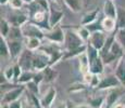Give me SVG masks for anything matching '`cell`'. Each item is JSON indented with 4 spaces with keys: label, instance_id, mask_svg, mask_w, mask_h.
<instances>
[{
    "label": "cell",
    "instance_id": "obj_21",
    "mask_svg": "<svg viewBox=\"0 0 125 108\" xmlns=\"http://www.w3.org/2000/svg\"><path fill=\"white\" fill-rule=\"evenodd\" d=\"M0 55H1V57L10 56V49H9L8 41L2 36H0Z\"/></svg>",
    "mask_w": 125,
    "mask_h": 108
},
{
    "label": "cell",
    "instance_id": "obj_22",
    "mask_svg": "<svg viewBox=\"0 0 125 108\" xmlns=\"http://www.w3.org/2000/svg\"><path fill=\"white\" fill-rule=\"evenodd\" d=\"M34 76H35V74H33L31 70L23 71L22 75H21V77L18 79L16 82H18L19 84H27L30 81H32L33 79H34Z\"/></svg>",
    "mask_w": 125,
    "mask_h": 108
},
{
    "label": "cell",
    "instance_id": "obj_36",
    "mask_svg": "<svg viewBox=\"0 0 125 108\" xmlns=\"http://www.w3.org/2000/svg\"><path fill=\"white\" fill-rule=\"evenodd\" d=\"M36 1H37V3L39 4L40 7H42V9H44V10L49 12L50 6H49V2H48V0H36Z\"/></svg>",
    "mask_w": 125,
    "mask_h": 108
},
{
    "label": "cell",
    "instance_id": "obj_29",
    "mask_svg": "<svg viewBox=\"0 0 125 108\" xmlns=\"http://www.w3.org/2000/svg\"><path fill=\"white\" fill-rule=\"evenodd\" d=\"M77 33L78 35L81 36V38L84 40V42L86 41H89V38H90V35H91V32L88 29L86 26H81L80 28L77 29Z\"/></svg>",
    "mask_w": 125,
    "mask_h": 108
},
{
    "label": "cell",
    "instance_id": "obj_17",
    "mask_svg": "<svg viewBox=\"0 0 125 108\" xmlns=\"http://www.w3.org/2000/svg\"><path fill=\"white\" fill-rule=\"evenodd\" d=\"M80 66H81V71L83 75L90 73L89 69V58H88L87 52H84L83 54H81L80 56Z\"/></svg>",
    "mask_w": 125,
    "mask_h": 108
},
{
    "label": "cell",
    "instance_id": "obj_20",
    "mask_svg": "<svg viewBox=\"0 0 125 108\" xmlns=\"http://www.w3.org/2000/svg\"><path fill=\"white\" fill-rule=\"evenodd\" d=\"M87 51V45H82V47L77 48V49H74V50H71V51H65L64 52V55H63V58L66 59V58H71V57H74V56H80L81 54H83L84 52Z\"/></svg>",
    "mask_w": 125,
    "mask_h": 108
},
{
    "label": "cell",
    "instance_id": "obj_7",
    "mask_svg": "<svg viewBox=\"0 0 125 108\" xmlns=\"http://www.w3.org/2000/svg\"><path fill=\"white\" fill-rule=\"evenodd\" d=\"M33 51L26 49L25 51L21 54V56L19 57V62L18 64L21 66V68L23 69V71L26 70H33Z\"/></svg>",
    "mask_w": 125,
    "mask_h": 108
},
{
    "label": "cell",
    "instance_id": "obj_11",
    "mask_svg": "<svg viewBox=\"0 0 125 108\" xmlns=\"http://www.w3.org/2000/svg\"><path fill=\"white\" fill-rule=\"evenodd\" d=\"M122 86H123V85H122ZM122 93H123V90L121 89V86H119V88H114L113 90H112L111 92L107 95V96H105L107 108H110V107L113 106V105L115 104V102H116V100L121 97Z\"/></svg>",
    "mask_w": 125,
    "mask_h": 108
},
{
    "label": "cell",
    "instance_id": "obj_27",
    "mask_svg": "<svg viewBox=\"0 0 125 108\" xmlns=\"http://www.w3.org/2000/svg\"><path fill=\"white\" fill-rule=\"evenodd\" d=\"M27 16L25 14H19V15L14 16V20L11 22L12 26H19V27H22L23 25H25L27 23Z\"/></svg>",
    "mask_w": 125,
    "mask_h": 108
},
{
    "label": "cell",
    "instance_id": "obj_4",
    "mask_svg": "<svg viewBox=\"0 0 125 108\" xmlns=\"http://www.w3.org/2000/svg\"><path fill=\"white\" fill-rule=\"evenodd\" d=\"M107 37L108 36H105V32H103V30L94 32V33H91V35H90L89 44L91 47L95 48V49H97L98 51H101L102 48L104 47Z\"/></svg>",
    "mask_w": 125,
    "mask_h": 108
},
{
    "label": "cell",
    "instance_id": "obj_5",
    "mask_svg": "<svg viewBox=\"0 0 125 108\" xmlns=\"http://www.w3.org/2000/svg\"><path fill=\"white\" fill-rule=\"evenodd\" d=\"M25 89H26V86H24V85L14 86L12 90L4 93L2 100H1V104H10V103L14 102V100H18L21 95L23 94V92L25 91Z\"/></svg>",
    "mask_w": 125,
    "mask_h": 108
},
{
    "label": "cell",
    "instance_id": "obj_35",
    "mask_svg": "<svg viewBox=\"0 0 125 108\" xmlns=\"http://www.w3.org/2000/svg\"><path fill=\"white\" fill-rule=\"evenodd\" d=\"M44 80H45L44 71H37V74H35L34 79H33V81H35V82L38 83V84H39L42 81H44Z\"/></svg>",
    "mask_w": 125,
    "mask_h": 108
},
{
    "label": "cell",
    "instance_id": "obj_31",
    "mask_svg": "<svg viewBox=\"0 0 125 108\" xmlns=\"http://www.w3.org/2000/svg\"><path fill=\"white\" fill-rule=\"evenodd\" d=\"M103 100H104V98L101 97V96L91 98L89 100V105H90L91 108H101L102 104H103Z\"/></svg>",
    "mask_w": 125,
    "mask_h": 108
},
{
    "label": "cell",
    "instance_id": "obj_48",
    "mask_svg": "<svg viewBox=\"0 0 125 108\" xmlns=\"http://www.w3.org/2000/svg\"><path fill=\"white\" fill-rule=\"evenodd\" d=\"M52 1H54V2H58V1H59V0H52Z\"/></svg>",
    "mask_w": 125,
    "mask_h": 108
},
{
    "label": "cell",
    "instance_id": "obj_45",
    "mask_svg": "<svg viewBox=\"0 0 125 108\" xmlns=\"http://www.w3.org/2000/svg\"><path fill=\"white\" fill-rule=\"evenodd\" d=\"M24 108H36V107L34 106V105H32V104H31V103H28V105H26V106L24 107Z\"/></svg>",
    "mask_w": 125,
    "mask_h": 108
},
{
    "label": "cell",
    "instance_id": "obj_39",
    "mask_svg": "<svg viewBox=\"0 0 125 108\" xmlns=\"http://www.w3.org/2000/svg\"><path fill=\"white\" fill-rule=\"evenodd\" d=\"M86 86L84 85V84H80V83H77V86H75V88H73V86H72L71 89H70V92H71V91H75V90H77V91H81V90H84V89H85Z\"/></svg>",
    "mask_w": 125,
    "mask_h": 108
},
{
    "label": "cell",
    "instance_id": "obj_30",
    "mask_svg": "<svg viewBox=\"0 0 125 108\" xmlns=\"http://www.w3.org/2000/svg\"><path fill=\"white\" fill-rule=\"evenodd\" d=\"M115 40L121 44V47L125 51V28H121V29L116 30V35H115Z\"/></svg>",
    "mask_w": 125,
    "mask_h": 108
},
{
    "label": "cell",
    "instance_id": "obj_26",
    "mask_svg": "<svg viewBox=\"0 0 125 108\" xmlns=\"http://www.w3.org/2000/svg\"><path fill=\"white\" fill-rule=\"evenodd\" d=\"M73 12H78L82 9V0H63Z\"/></svg>",
    "mask_w": 125,
    "mask_h": 108
},
{
    "label": "cell",
    "instance_id": "obj_46",
    "mask_svg": "<svg viewBox=\"0 0 125 108\" xmlns=\"http://www.w3.org/2000/svg\"><path fill=\"white\" fill-rule=\"evenodd\" d=\"M57 108H66V104H61V105H59Z\"/></svg>",
    "mask_w": 125,
    "mask_h": 108
},
{
    "label": "cell",
    "instance_id": "obj_13",
    "mask_svg": "<svg viewBox=\"0 0 125 108\" xmlns=\"http://www.w3.org/2000/svg\"><path fill=\"white\" fill-rule=\"evenodd\" d=\"M48 14H49V24H50L51 29L52 28H54L56 26H58L59 22L62 20V17H63V15H64L62 11L54 10V9H51V8H50Z\"/></svg>",
    "mask_w": 125,
    "mask_h": 108
},
{
    "label": "cell",
    "instance_id": "obj_38",
    "mask_svg": "<svg viewBox=\"0 0 125 108\" xmlns=\"http://www.w3.org/2000/svg\"><path fill=\"white\" fill-rule=\"evenodd\" d=\"M9 108H22V102L21 100H14L9 104Z\"/></svg>",
    "mask_w": 125,
    "mask_h": 108
},
{
    "label": "cell",
    "instance_id": "obj_43",
    "mask_svg": "<svg viewBox=\"0 0 125 108\" xmlns=\"http://www.w3.org/2000/svg\"><path fill=\"white\" fill-rule=\"evenodd\" d=\"M24 1V3H28V4H31V3H33V2L35 1V0H23Z\"/></svg>",
    "mask_w": 125,
    "mask_h": 108
},
{
    "label": "cell",
    "instance_id": "obj_42",
    "mask_svg": "<svg viewBox=\"0 0 125 108\" xmlns=\"http://www.w3.org/2000/svg\"><path fill=\"white\" fill-rule=\"evenodd\" d=\"M74 107H75V106H74V105L72 104L70 100H68V102H66V108H74Z\"/></svg>",
    "mask_w": 125,
    "mask_h": 108
},
{
    "label": "cell",
    "instance_id": "obj_18",
    "mask_svg": "<svg viewBox=\"0 0 125 108\" xmlns=\"http://www.w3.org/2000/svg\"><path fill=\"white\" fill-rule=\"evenodd\" d=\"M42 47V39L36 37L26 38V49L30 51H36Z\"/></svg>",
    "mask_w": 125,
    "mask_h": 108
},
{
    "label": "cell",
    "instance_id": "obj_28",
    "mask_svg": "<svg viewBox=\"0 0 125 108\" xmlns=\"http://www.w3.org/2000/svg\"><path fill=\"white\" fill-rule=\"evenodd\" d=\"M10 23L6 20V18H1V22H0V33H1L2 37H8L9 32H10Z\"/></svg>",
    "mask_w": 125,
    "mask_h": 108
},
{
    "label": "cell",
    "instance_id": "obj_15",
    "mask_svg": "<svg viewBox=\"0 0 125 108\" xmlns=\"http://www.w3.org/2000/svg\"><path fill=\"white\" fill-rule=\"evenodd\" d=\"M98 14H99V9L98 8H96L95 10H93V11H89L88 13H86L85 15L83 16L81 25L87 26V25H89V24L94 23V22H96V20H97V17H98Z\"/></svg>",
    "mask_w": 125,
    "mask_h": 108
},
{
    "label": "cell",
    "instance_id": "obj_24",
    "mask_svg": "<svg viewBox=\"0 0 125 108\" xmlns=\"http://www.w3.org/2000/svg\"><path fill=\"white\" fill-rule=\"evenodd\" d=\"M42 71H44V76H45L44 81H46V82H51V81H53L58 76V73L54 70V69H52L50 66H48L47 68H45Z\"/></svg>",
    "mask_w": 125,
    "mask_h": 108
},
{
    "label": "cell",
    "instance_id": "obj_23",
    "mask_svg": "<svg viewBox=\"0 0 125 108\" xmlns=\"http://www.w3.org/2000/svg\"><path fill=\"white\" fill-rule=\"evenodd\" d=\"M110 52H111V53L113 54L116 58H121V57H123L125 51H124L123 48L121 47V44L115 40V41L113 42V44H112L111 49H110Z\"/></svg>",
    "mask_w": 125,
    "mask_h": 108
},
{
    "label": "cell",
    "instance_id": "obj_50",
    "mask_svg": "<svg viewBox=\"0 0 125 108\" xmlns=\"http://www.w3.org/2000/svg\"><path fill=\"white\" fill-rule=\"evenodd\" d=\"M112 1H113V0H112Z\"/></svg>",
    "mask_w": 125,
    "mask_h": 108
},
{
    "label": "cell",
    "instance_id": "obj_9",
    "mask_svg": "<svg viewBox=\"0 0 125 108\" xmlns=\"http://www.w3.org/2000/svg\"><path fill=\"white\" fill-rule=\"evenodd\" d=\"M9 49H10V56L12 58H18L23 53V43L22 40H9Z\"/></svg>",
    "mask_w": 125,
    "mask_h": 108
},
{
    "label": "cell",
    "instance_id": "obj_41",
    "mask_svg": "<svg viewBox=\"0 0 125 108\" xmlns=\"http://www.w3.org/2000/svg\"><path fill=\"white\" fill-rule=\"evenodd\" d=\"M113 108H125V105H124V104H122V103H120V104L114 105Z\"/></svg>",
    "mask_w": 125,
    "mask_h": 108
},
{
    "label": "cell",
    "instance_id": "obj_8",
    "mask_svg": "<svg viewBox=\"0 0 125 108\" xmlns=\"http://www.w3.org/2000/svg\"><path fill=\"white\" fill-rule=\"evenodd\" d=\"M122 86L120 80L116 78V76H108L105 78H103L100 81L99 85H98V90H105V89H114V88H119Z\"/></svg>",
    "mask_w": 125,
    "mask_h": 108
},
{
    "label": "cell",
    "instance_id": "obj_19",
    "mask_svg": "<svg viewBox=\"0 0 125 108\" xmlns=\"http://www.w3.org/2000/svg\"><path fill=\"white\" fill-rule=\"evenodd\" d=\"M8 37L9 40H22V38L24 37L22 28L19 27V26H11Z\"/></svg>",
    "mask_w": 125,
    "mask_h": 108
},
{
    "label": "cell",
    "instance_id": "obj_25",
    "mask_svg": "<svg viewBox=\"0 0 125 108\" xmlns=\"http://www.w3.org/2000/svg\"><path fill=\"white\" fill-rule=\"evenodd\" d=\"M116 28H117V29H121V28H125V9L117 8Z\"/></svg>",
    "mask_w": 125,
    "mask_h": 108
},
{
    "label": "cell",
    "instance_id": "obj_12",
    "mask_svg": "<svg viewBox=\"0 0 125 108\" xmlns=\"http://www.w3.org/2000/svg\"><path fill=\"white\" fill-rule=\"evenodd\" d=\"M57 96V90L54 88H50L48 92L45 94V96L40 100V104L42 108H49L53 103L54 98Z\"/></svg>",
    "mask_w": 125,
    "mask_h": 108
},
{
    "label": "cell",
    "instance_id": "obj_34",
    "mask_svg": "<svg viewBox=\"0 0 125 108\" xmlns=\"http://www.w3.org/2000/svg\"><path fill=\"white\" fill-rule=\"evenodd\" d=\"M23 3H24L23 0H9V6L13 10H20V9H22Z\"/></svg>",
    "mask_w": 125,
    "mask_h": 108
},
{
    "label": "cell",
    "instance_id": "obj_40",
    "mask_svg": "<svg viewBox=\"0 0 125 108\" xmlns=\"http://www.w3.org/2000/svg\"><path fill=\"white\" fill-rule=\"evenodd\" d=\"M74 108H91L90 105H86V104H81V105H77Z\"/></svg>",
    "mask_w": 125,
    "mask_h": 108
},
{
    "label": "cell",
    "instance_id": "obj_49",
    "mask_svg": "<svg viewBox=\"0 0 125 108\" xmlns=\"http://www.w3.org/2000/svg\"><path fill=\"white\" fill-rule=\"evenodd\" d=\"M90 1V0H86V2H87V3H88V2H89Z\"/></svg>",
    "mask_w": 125,
    "mask_h": 108
},
{
    "label": "cell",
    "instance_id": "obj_37",
    "mask_svg": "<svg viewBox=\"0 0 125 108\" xmlns=\"http://www.w3.org/2000/svg\"><path fill=\"white\" fill-rule=\"evenodd\" d=\"M100 81H101V80H99V78H98V75H93V78H91V81H90L89 85L91 86V88H98Z\"/></svg>",
    "mask_w": 125,
    "mask_h": 108
},
{
    "label": "cell",
    "instance_id": "obj_44",
    "mask_svg": "<svg viewBox=\"0 0 125 108\" xmlns=\"http://www.w3.org/2000/svg\"><path fill=\"white\" fill-rule=\"evenodd\" d=\"M0 3L3 6V4H7V3H9V0H0Z\"/></svg>",
    "mask_w": 125,
    "mask_h": 108
},
{
    "label": "cell",
    "instance_id": "obj_6",
    "mask_svg": "<svg viewBox=\"0 0 125 108\" xmlns=\"http://www.w3.org/2000/svg\"><path fill=\"white\" fill-rule=\"evenodd\" d=\"M45 38L48 39L49 41H51L52 43H63L64 42V38H65V33L63 32L60 26H56L54 28L50 29L49 33H45Z\"/></svg>",
    "mask_w": 125,
    "mask_h": 108
},
{
    "label": "cell",
    "instance_id": "obj_14",
    "mask_svg": "<svg viewBox=\"0 0 125 108\" xmlns=\"http://www.w3.org/2000/svg\"><path fill=\"white\" fill-rule=\"evenodd\" d=\"M115 76L120 80L122 85H125V59L121 57L115 67Z\"/></svg>",
    "mask_w": 125,
    "mask_h": 108
},
{
    "label": "cell",
    "instance_id": "obj_1",
    "mask_svg": "<svg viewBox=\"0 0 125 108\" xmlns=\"http://www.w3.org/2000/svg\"><path fill=\"white\" fill-rule=\"evenodd\" d=\"M87 55L89 58V69L90 73L94 75H100L103 71V63L101 56L99 54V51L97 49H95L91 45H87Z\"/></svg>",
    "mask_w": 125,
    "mask_h": 108
},
{
    "label": "cell",
    "instance_id": "obj_16",
    "mask_svg": "<svg viewBox=\"0 0 125 108\" xmlns=\"http://www.w3.org/2000/svg\"><path fill=\"white\" fill-rule=\"evenodd\" d=\"M101 26H102L103 32L112 33L115 29V27H116V20L105 16V17L101 21Z\"/></svg>",
    "mask_w": 125,
    "mask_h": 108
},
{
    "label": "cell",
    "instance_id": "obj_47",
    "mask_svg": "<svg viewBox=\"0 0 125 108\" xmlns=\"http://www.w3.org/2000/svg\"><path fill=\"white\" fill-rule=\"evenodd\" d=\"M1 108H9V104H1Z\"/></svg>",
    "mask_w": 125,
    "mask_h": 108
},
{
    "label": "cell",
    "instance_id": "obj_33",
    "mask_svg": "<svg viewBox=\"0 0 125 108\" xmlns=\"http://www.w3.org/2000/svg\"><path fill=\"white\" fill-rule=\"evenodd\" d=\"M3 76L6 77V79L8 81L13 80L14 79V68H13V66L7 67V68L4 69V71H3Z\"/></svg>",
    "mask_w": 125,
    "mask_h": 108
},
{
    "label": "cell",
    "instance_id": "obj_3",
    "mask_svg": "<svg viewBox=\"0 0 125 108\" xmlns=\"http://www.w3.org/2000/svg\"><path fill=\"white\" fill-rule=\"evenodd\" d=\"M22 33L23 36L25 38H30V37H36L39 39H44L45 38V33H42V28L39 26H37L35 23H26L25 25H23L22 27Z\"/></svg>",
    "mask_w": 125,
    "mask_h": 108
},
{
    "label": "cell",
    "instance_id": "obj_2",
    "mask_svg": "<svg viewBox=\"0 0 125 108\" xmlns=\"http://www.w3.org/2000/svg\"><path fill=\"white\" fill-rule=\"evenodd\" d=\"M63 43L66 51H71V50L77 49V48L84 45V40L81 38L77 32L70 29L68 32H65V38H64Z\"/></svg>",
    "mask_w": 125,
    "mask_h": 108
},
{
    "label": "cell",
    "instance_id": "obj_32",
    "mask_svg": "<svg viewBox=\"0 0 125 108\" xmlns=\"http://www.w3.org/2000/svg\"><path fill=\"white\" fill-rule=\"evenodd\" d=\"M38 85H39L38 83H36L35 81L32 80L26 84V89H27L31 93H33V94H38V93H39V86Z\"/></svg>",
    "mask_w": 125,
    "mask_h": 108
},
{
    "label": "cell",
    "instance_id": "obj_10",
    "mask_svg": "<svg viewBox=\"0 0 125 108\" xmlns=\"http://www.w3.org/2000/svg\"><path fill=\"white\" fill-rule=\"evenodd\" d=\"M103 13L107 17H111L116 20L117 18V8L112 0H105L103 3Z\"/></svg>",
    "mask_w": 125,
    "mask_h": 108
}]
</instances>
